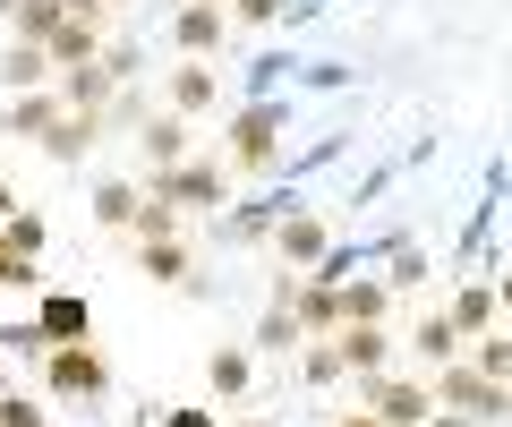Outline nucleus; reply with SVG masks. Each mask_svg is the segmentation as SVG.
<instances>
[{
    "instance_id": "nucleus-1",
    "label": "nucleus",
    "mask_w": 512,
    "mask_h": 427,
    "mask_svg": "<svg viewBox=\"0 0 512 427\" xmlns=\"http://www.w3.org/2000/svg\"><path fill=\"white\" fill-rule=\"evenodd\" d=\"M282 154H291V103L282 94H248L222 120V163H231V180H265V171H282Z\"/></svg>"
},
{
    "instance_id": "nucleus-2",
    "label": "nucleus",
    "mask_w": 512,
    "mask_h": 427,
    "mask_svg": "<svg viewBox=\"0 0 512 427\" xmlns=\"http://www.w3.org/2000/svg\"><path fill=\"white\" fill-rule=\"evenodd\" d=\"M146 197L180 205V214H222V205H231V163H222V154H188V163H171V171H146Z\"/></svg>"
},
{
    "instance_id": "nucleus-3",
    "label": "nucleus",
    "mask_w": 512,
    "mask_h": 427,
    "mask_svg": "<svg viewBox=\"0 0 512 427\" xmlns=\"http://www.w3.org/2000/svg\"><path fill=\"white\" fill-rule=\"evenodd\" d=\"M35 368H43V393H52V402H103L111 393V359L94 351V342H52Z\"/></svg>"
},
{
    "instance_id": "nucleus-4",
    "label": "nucleus",
    "mask_w": 512,
    "mask_h": 427,
    "mask_svg": "<svg viewBox=\"0 0 512 427\" xmlns=\"http://www.w3.org/2000/svg\"><path fill=\"white\" fill-rule=\"evenodd\" d=\"M265 248H274L291 274H316V265H333V223L316 214V205H282L274 231H265Z\"/></svg>"
},
{
    "instance_id": "nucleus-5",
    "label": "nucleus",
    "mask_w": 512,
    "mask_h": 427,
    "mask_svg": "<svg viewBox=\"0 0 512 427\" xmlns=\"http://www.w3.org/2000/svg\"><path fill=\"white\" fill-rule=\"evenodd\" d=\"M427 385H436V410H461V419H512V385H495V376H478L470 359H453V368H436L427 376Z\"/></svg>"
},
{
    "instance_id": "nucleus-6",
    "label": "nucleus",
    "mask_w": 512,
    "mask_h": 427,
    "mask_svg": "<svg viewBox=\"0 0 512 427\" xmlns=\"http://www.w3.org/2000/svg\"><path fill=\"white\" fill-rule=\"evenodd\" d=\"M359 410H376L384 427H419L427 410H436V385H427V376H402V368L359 376Z\"/></svg>"
},
{
    "instance_id": "nucleus-7",
    "label": "nucleus",
    "mask_w": 512,
    "mask_h": 427,
    "mask_svg": "<svg viewBox=\"0 0 512 427\" xmlns=\"http://www.w3.org/2000/svg\"><path fill=\"white\" fill-rule=\"evenodd\" d=\"M222 43H231V9H214V0H180L171 9V52L180 60H214Z\"/></svg>"
},
{
    "instance_id": "nucleus-8",
    "label": "nucleus",
    "mask_w": 512,
    "mask_h": 427,
    "mask_svg": "<svg viewBox=\"0 0 512 427\" xmlns=\"http://www.w3.org/2000/svg\"><path fill=\"white\" fill-rule=\"evenodd\" d=\"M163 112H180V120L222 112V69H214V60H180V69H163Z\"/></svg>"
},
{
    "instance_id": "nucleus-9",
    "label": "nucleus",
    "mask_w": 512,
    "mask_h": 427,
    "mask_svg": "<svg viewBox=\"0 0 512 427\" xmlns=\"http://www.w3.org/2000/svg\"><path fill=\"white\" fill-rule=\"evenodd\" d=\"M128 248H137V274H146V282H163V291H205L188 231H171V240H128Z\"/></svg>"
},
{
    "instance_id": "nucleus-10",
    "label": "nucleus",
    "mask_w": 512,
    "mask_h": 427,
    "mask_svg": "<svg viewBox=\"0 0 512 427\" xmlns=\"http://www.w3.org/2000/svg\"><path fill=\"white\" fill-rule=\"evenodd\" d=\"M333 351H342V376H384L402 359V334H393V325H342Z\"/></svg>"
},
{
    "instance_id": "nucleus-11",
    "label": "nucleus",
    "mask_w": 512,
    "mask_h": 427,
    "mask_svg": "<svg viewBox=\"0 0 512 427\" xmlns=\"http://www.w3.org/2000/svg\"><path fill=\"white\" fill-rule=\"evenodd\" d=\"M137 146H146V171H171V163H188V154H197V120L146 112V120H137Z\"/></svg>"
},
{
    "instance_id": "nucleus-12",
    "label": "nucleus",
    "mask_w": 512,
    "mask_h": 427,
    "mask_svg": "<svg viewBox=\"0 0 512 427\" xmlns=\"http://www.w3.org/2000/svg\"><path fill=\"white\" fill-rule=\"evenodd\" d=\"M60 112H69V103H60L52 86H35V94H9V112H0V137H26V146H43V137L60 129Z\"/></svg>"
},
{
    "instance_id": "nucleus-13",
    "label": "nucleus",
    "mask_w": 512,
    "mask_h": 427,
    "mask_svg": "<svg viewBox=\"0 0 512 427\" xmlns=\"http://www.w3.org/2000/svg\"><path fill=\"white\" fill-rule=\"evenodd\" d=\"M35 325H43V342H94L86 291H43V299H35Z\"/></svg>"
},
{
    "instance_id": "nucleus-14",
    "label": "nucleus",
    "mask_w": 512,
    "mask_h": 427,
    "mask_svg": "<svg viewBox=\"0 0 512 427\" xmlns=\"http://www.w3.org/2000/svg\"><path fill=\"white\" fill-rule=\"evenodd\" d=\"M410 351H419V376H436V368H453L461 351H470V342H461V325L444 308H427L419 325H410Z\"/></svg>"
},
{
    "instance_id": "nucleus-15",
    "label": "nucleus",
    "mask_w": 512,
    "mask_h": 427,
    "mask_svg": "<svg viewBox=\"0 0 512 427\" xmlns=\"http://www.w3.org/2000/svg\"><path fill=\"white\" fill-rule=\"evenodd\" d=\"M103 137H111V112H60V129L43 137V154H52V163H86Z\"/></svg>"
},
{
    "instance_id": "nucleus-16",
    "label": "nucleus",
    "mask_w": 512,
    "mask_h": 427,
    "mask_svg": "<svg viewBox=\"0 0 512 427\" xmlns=\"http://www.w3.org/2000/svg\"><path fill=\"white\" fill-rule=\"evenodd\" d=\"M52 94L69 103V112H111V94H120V77L103 69V60H86V69H60Z\"/></svg>"
},
{
    "instance_id": "nucleus-17",
    "label": "nucleus",
    "mask_w": 512,
    "mask_h": 427,
    "mask_svg": "<svg viewBox=\"0 0 512 427\" xmlns=\"http://www.w3.org/2000/svg\"><path fill=\"white\" fill-rule=\"evenodd\" d=\"M43 52H52V69H86V60H103V18H60Z\"/></svg>"
},
{
    "instance_id": "nucleus-18",
    "label": "nucleus",
    "mask_w": 512,
    "mask_h": 427,
    "mask_svg": "<svg viewBox=\"0 0 512 427\" xmlns=\"http://www.w3.org/2000/svg\"><path fill=\"white\" fill-rule=\"evenodd\" d=\"M342 325H393V291H384V274H342Z\"/></svg>"
},
{
    "instance_id": "nucleus-19",
    "label": "nucleus",
    "mask_w": 512,
    "mask_h": 427,
    "mask_svg": "<svg viewBox=\"0 0 512 427\" xmlns=\"http://www.w3.org/2000/svg\"><path fill=\"white\" fill-rule=\"evenodd\" d=\"M52 52H43V43H18V35H9V52H0V86H9V94H35V86H52Z\"/></svg>"
},
{
    "instance_id": "nucleus-20",
    "label": "nucleus",
    "mask_w": 512,
    "mask_h": 427,
    "mask_svg": "<svg viewBox=\"0 0 512 427\" xmlns=\"http://www.w3.org/2000/svg\"><path fill=\"white\" fill-rule=\"evenodd\" d=\"M205 385H214V402H239V393L256 385V351L248 342H222V351L205 359Z\"/></svg>"
},
{
    "instance_id": "nucleus-21",
    "label": "nucleus",
    "mask_w": 512,
    "mask_h": 427,
    "mask_svg": "<svg viewBox=\"0 0 512 427\" xmlns=\"http://www.w3.org/2000/svg\"><path fill=\"white\" fill-rule=\"evenodd\" d=\"M137 205H146V180H94V205H86V214H94L103 231H128V223H137Z\"/></svg>"
},
{
    "instance_id": "nucleus-22",
    "label": "nucleus",
    "mask_w": 512,
    "mask_h": 427,
    "mask_svg": "<svg viewBox=\"0 0 512 427\" xmlns=\"http://www.w3.org/2000/svg\"><path fill=\"white\" fill-rule=\"evenodd\" d=\"M444 316H453V325H461V342L495 334V282H461V291L444 299Z\"/></svg>"
},
{
    "instance_id": "nucleus-23",
    "label": "nucleus",
    "mask_w": 512,
    "mask_h": 427,
    "mask_svg": "<svg viewBox=\"0 0 512 427\" xmlns=\"http://www.w3.org/2000/svg\"><path fill=\"white\" fill-rule=\"evenodd\" d=\"M299 342H308V334H299V316L265 299V316H256V334H248V351H256V359H291Z\"/></svg>"
},
{
    "instance_id": "nucleus-24",
    "label": "nucleus",
    "mask_w": 512,
    "mask_h": 427,
    "mask_svg": "<svg viewBox=\"0 0 512 427\" xmlns=\"http://www.w3.org/2000/svg\"><path fill=\"white\" fill-rule=\"evenodd\" d=\"M0 240H9V257H18V265H43V240H52V231H43V214H26V205H18V214L0 223Z\"/></svg>"
},
{
    "instance_id": "nucleus-25",
    "label": "nucleus",
    "mask_w": 512,
    "mask_h": 427,
    "mask_svg": "<svg viewBox=\"0 0 512 427\" xmlns=\"http://www.w3.org/2000/svg\"><path fill=\"white\" fill-rule=\"evenodd\" d=\"M419 282H427V248H419V240H402L393 257H384V291L402 299V291H419Z\"/></svg>"
},
{
    "instance_id": "nucleus-26",
    "label": "nucleus",
    "mask_w": 512,
    "mask_h": 427,
    "mask_svg": "<svg viewBox=\"0 0 512 427\" xmlns=\"http://www.w3.org/2000/svg\"><path fill=\"white\" fill-rule=\"evenodd\" d=\"M69 18V9H60V0H18V9H9V26H18V43H52V26Z\"/></svg>"
},
{
    "instance_id": "nucleus-27",
    "label": "nucleus",
    "mask_w": 512,
    "mask_h": 427,
    "mask_svg": "<svg viewBox=\"0 0 512 427\" xmlns=\"http://www.w3.org/2000/svg\"><path fill=\"white\" fill-rule=\"evenodd\" d=\"M299 376H308V385H342V351H333V334L325 342H299Z\"/></svg>"
},
{
    "instance_id": "nucleus-28",
    "label": "nucleus",
    "mask_w": 512,
    "mask_h": 427,
    "mask_svg": "<svg viewBox=\"0 0 512 427\" xmlns=\"http://www.w3.org/2000/svg\"><path fill=\"white\" fill-rule=\"evenodd\" d=\"M461 359H470L478 376H495V385H512V342H495V334H478V342H470V351H461Z\"/></svg>"
},
{
    "instance_id": "nucleus-29",
    "label": "nucleus",
    "mask_w": 512,
    "mask_h": 427,
    "mask_svg": "<svg viewBox=\"0 0 512 427\" xmlns=\"http://www.w3.org/2000/svg\"><path fill=\"white\" fill-rule=\"evenodd\" d=\"M171 231H180V205L146 197V205H137V223H128V240H171Z\"/></svg>"
},
{
    "instance_id": "nucleus-30",
    "label": "nucleus",
    "mask_w": 512,
    "mask_h": 427,
    "mask_svg": "<svg viewBox=\"0 0 512 427\" xmlns=\"http://www.w3.org/2000/svg\"><path fill=\"white\" fill-rule=\"evenodd\" d=\"M291 0H231V35H256V26H274Z\"/></svg>"
},
{
    "instance_id": "nucleus-31",
    "label": "nucleus",
    "mask_w": 512,
    "mask_h": 427,
    "mask_svg": "<svg viewBox=\"0 0 512 427\" xmlns=\"http://www.w3.org/2000/svg\"><path fill=\"white\" fill-rule=\"evenodd\" d=\"M274 214H282V197H265V205H239V214H231V240H265V231H274Z\"/></svg>"
},
{
    "instance_id": "nucleus-32",
    "label": "nucleus",
    "mask_w": 512,
    "mask_h": 427,
    "mask_svg": "<svg viewBox=\"0 0 512 427\" xmlns=\"http://www.w3.org/2000/svg\"><path fill=\"white\" fill-rule=\"evenodd\" d=\"M0 351H9V359H43L52 342H43V325H35V316H18V325L0 334Z\"/></svg>"
},
{
    "instance_id": "nucleus-33",
    "label": "nucleus",
    "mask_w": 512,
    "mask_h": 427,
    "mask_svg": "<svg viewBox=\"0 0 512 427\" xmlns=\"http://www.w3.org/2000/svg\"><path fill=\"white\" fill-rule=\"evenodd\" d=\"M0 427H52V419H43V402H26V393L9 385L0 393Z\"/></svg>"
},
{
    "instance_id": "nucleus-34",
    "label": "nucleus",
    "mask_w": 512,
    "mask_h": 427,
    "mask_svg": "<svg viewBox=\"0 0 512 427\" xmlns=\"http://www.w3.org/2000/svg\"><path fill=\"white\" fill-rule=\"evenodd\" d=\"M9 282H18V291H35L43 265H18V257H9V240H0V291H9Z\"/></svg>"
},
{
    "instance_id": "nucleus-35",
    "label": "nucleus",
    "mask_w": 512,
    "mask_h": 427,
    "mask_svg": "<svg viewBox=\"0 0 512 427\" xmlns=\"http://www.w3.org/2000/svg\"><path fill=\"white\" fill-rule=\"evenodd\" d=\"M154 427H222V410H188V402H180V410H163Z\"/></svg>"
},
{
    "instance_id": "nucleus-36",
    "label": "nucleus",
    "mask_w": 512,
    "mask_h": 427,
    "mask_svg": "<svg viewBox=\"0 0 512 427\" xmlns=\"http://www.w3.org/2000/svg\"><path fill=\"white\" fill-rule=\"evenodd\" d=\"M419 427H478V419H461V410H427Z\"/></svg>"
},
{
    "instance_id": "nucleus-37",
    "label": "nucleus",
    "mask_w": 512,
    "mask_h": 427,
    "mask_svg": "<svg viewBox=\"0 0 512 427\" xmlns=\"http://www.w3.org/2000/svg\"><path fill=\"white\" fill-rule=\"evenodd\" d=\"M60 9H69V18H111L103 0H60Z\"/></svg>"
},
{
    "instance_id": "nucleus-38",
    "label": "nucleus",
    "mask_w": 512,
    "mask_h": 427,
    "mask_svg": "<svg viewBox=\"0 0 512 427\" xmlns=\"http://www.w3.org/2000/svg\"><path fill=\"white\" fill-rule=\"evenodd\" d=\"M333 427H384V419H376V410H342V419H333Z\"/></svg>"
},
{
    "instance_id": "nucleus-39",
    "label": "nucleus",
    "mask_w": 512,
    "mask_h": 427,
    "mask_svg": "<svg viewBox=\"0 0 512 427\" xmlns=\"http://www.w3.org/2000/svg\"><path fill=\"white\" fill-rule=\"evenodd\" d=\"M9 214H18V188H9V171H0V223H9Z\"/></svg>"
},
{
    "instance_id": "nucleus-40",
    "label": "nucleus",
    "mask_w": 512,
    "mask_h": 427,
    "mask_svg": "<svg viewBox=\"0 0 512 427\" xmlns=\"http://www.w3.org/2000/svg\"><path fill=\"white\" fill-rule=\"evenodd\" d=\"M495 308H512V274H504V282H495Z\"/></svg>"
},
{
    "instance_id": "nucleus-41",
    "label": "nucleus",
    "mask_w": 512,
    "mask_h": 427,
    "mask_svg": "<svg viewBox=\"0 0 512 427\" xmlns=\"http://www.w3.org/2000/svg\"><path fill=\"white\" fill-rule=\"evenodd\" d=\"M9 368H18V359H9V351H0V393H9Z\"/></svg>"
},
{
    "instance_id": "nucleus-42",
    "label": "nucleus",
    "mask_w": 512,
    "mask_h": 427,
    "mask_svg": "<svg viewBox=\"0 0 512 427\" xmlns=\"http://www.w3.org/2000/svg\"><path fill=\"white\" fill-rule=\"evenodd\" d=\"M231 427H274V419H231Z\"/></svg>"
},
{
    "instance_id": "nucleus-43",
    "label": "nucleus",
    "mask_w": 512,
    "mask_h": 427,
    "mask_svg": "<svg viewBox=\"0 0 512 427\" xmlns=\"http://www.w3.org/2000/svg\"><path fill=\"white\" fill-rule=\"evenodd\" d=\"M103 9H137V0H103Z\"/></svg>"
},
{
    "instance_id": "nucleus-44",
    "label": "nucleus",
    "mask_w": 512,
    "mask_h": 427,
    "mask_svg": "<svg viewBox=\"0 0 512 427\" xmlns=\"http://www.w3.org/2000/svg\"><path fill=\"white\" fill-rule=\"evenodd\" d=\"M9 9H18V0H0V18H9Z\"/></svg>"
},
{
    "instance_id": "nucleus-45",
    "label": "nucleus",
    "mask_w": 512,
    "mask_h": 427,
    "mask_svg": "<svg viewBox=\"0 0 512 427\" xmlns=\"http://www.w3.org/2000/svg\"><path fill=\"white\" fill-rule=\"evenodd\" d=\"M214 9H231V0H214Z\"/></svg>"
}]
</instances>
